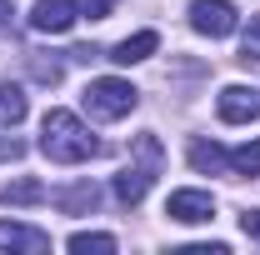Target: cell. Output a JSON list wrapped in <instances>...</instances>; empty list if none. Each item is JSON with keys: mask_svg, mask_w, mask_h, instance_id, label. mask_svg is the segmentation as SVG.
Here are the masks:
<instances>
[{"mask_svg": "<svg viewBox=\"0 0 260 255\" xmlns=\"http://www.w3.org/2000/svg\"><path fill=\"white\" fill-rule=\"evenodd\" d=\"M5 20H10V0H0V25H5Z\"/></svg>", "mask_w": 260, "mask_h": 255, "instance_id": "44dd1931", "label": "cell"}, {"mask_svg": "<svg viewBox=\"0 0 260 255\" xmlns=\"http://www.w3.org/2000/svg\"><path fill=\"white\" fill-rule=\"evenodd\" d=\"M65 245H70L75 255H110L115 250V235H105V230H75Z\"/></svg>", "mask_w": 260, "mask_h": 255, "instance_id": "7c38bea8", "label": "cell"}, {"mask_svg": "<svg viewBox=\"0 0 260 255\" xmlns=\"http://www.w3.org/2000/svg\"><path fill=\"white\" fill-rule=\"evenodd\" d=\"M240 60H255V65H260V15H250V25H245V40H240Z\"/></svg>", "mask_w": 260, "mask_h": 255, "instance_id": "2e32d148", "label": "cell"}, {"mask_svg": "<svg viewBox=\"0 0 260 255\" xmlns=\"http://www.w3.org/2000/svg\"><path fill=\"white\" fill-rule=\"evenodd\" d=\"M165 215L180 225H205V220H215V200H210V190H170Z\"/></svg>", "mask_w": 260, "mask_h": 255, "instance_id": "5b68a950", "label": "cell"}, {"mask_svg": "<svg viewBox=\"0 0 260 255\" xmlns=\"http://www.w3.org/2000/svg\"><path fill=\"white\" fill-rule=\"evenodd\" d=\"M240 230H245L250 240H260V210H245V215H240Z\"/></svg>", "mask_w": 260, "mask_h": 255, "instance_id": "ffe728a7", "label": "cell"}, {"mask_svg": "<svg viewBox=\"0 0 260 255\" xmlns=\"http://www.w3.org/2000/svg\"><path fill=\"white\" fill-rule=\"evenodd\" d=\"M190 25L200 35H210V40H225V35L240 25V15H235L230 0H195L190 5Z\"/></svg>", "mask_w": 260, "mask_h": 255, "instance_id": "277c9868", "label": "cell"}, {"mask_svg": "<svg viewBox=\"0 0 260 255\" xmlns=\"http://www.w3.org/2000/svg\"><path fill=\"white\" fill-rule=\"evenodd\" d=\"M30 70H35V80H45V85L60 80V65H55V60H30Z\"/></svg>", "mask_w": 260, "mask_h": 255, "instance_id": "ac0fdd59", "label": "cell"}, {"mask_svg": "<svg viewBox=\"0 0 260 255\" xmlns=\"http://www.w3.org/2000/svg\"><path fill=\"white\" fill-rule=\"evenodd\" d=\"M75 20H80V5L75 0H35V10H30V25L40 35H65Z\"/></svg>", "mask_w": 260, "mask_h": 255, "instance_id": "52a82bcc", "label": "cell"}, {"mask_svg": "<svg viewBox=\"0 0 260 255\" xmlns=\"http://www.w3.org/2000/svg\"><path fill=\"white\" fill-rule=\"evenodd\" d=\"M20 150H25V145H20L15 135H0V165H10V160H20Z\"/></svg>", "mask_w": 260, "mask_h": 255, "instance_id": "d6986e66", "label": "cell"}, {"mask_svg": "<svg viewBox=\"0 0 260 255\" xmlns=\"http://www.w3.org/2000/svg\"><path fill=\"white\" fill-rule=\"evenodd\" d=\"M230 170H235V175H250V180H255V175H260V140L240 145V150H230Z\"/></svg>", "mask_w": 260, "mask_h": 255, "instance_id": "5bb4252c", "label": "cell"}, {"mask_svg": "<svg viewBox=\"0 0 260 255\" xmlns=\"http://www.w3.org/2000/svg\"><path fill=\"white\" fill-rule=\"evenodd\" d=\"M135 100H140V90H135L130 80H115V75L85 85V110H90L95 120H120V115L135 110Z\"/></svg>", "mask_w": 260, "mask_h": 255, "instance_id": "3957f363", "label": "cell"}, {"mask_svg": "<svg viewBox=\"0 0 260 255\" xmlns=\"http://www.w3.org/2000/svg\"><path fill=\"white\" fill-rule=\"evenodd\" d=\"M135 150H140V165H125V170L115 175V200H120V205H140V200H145V190L155 185L160 160H165L155 135H140V140H135Z\"/></svg>", "mask_w": 260, "mask_h": 255, "instance_id": "7a4b0ae2", "label": "cell"}, {"mask_svg": "<svg viewBox=\"0 0 260 255\" xmlns=\"http://www.w3.org/2000/svg\"><path fill=\"white\" fill-rule=\"evenodd\" d=\"M35 200H45V185H40V180H15V185H5V205H35Z\"/></svg>", "mask_w": 260, "mask_h": 255, "instance_id": "9a60e30c", "label": "cell"}, {"mask_svg": "<svg viewBox=\"0 0 260 255\" xmlns=\"http://www.w3.org/2000/svg\"><path fill=\"white\" fill-rule=\"evenodd\" d=\"M40 155L55 160V165H80V160L100 155V140L80 125V115L45 110V120H40Z\"/></svg>", "mask_w": 260, "mask_h": 255, "instance_id": "6da1fadb", "label": "cell"}, {"mask_svg": "<svg viewBox=\"0 0 260 255\" xmlns=\"http://www.w3.org/2000/svg\"><path fill=\"white\" fill-rule=\"evenodd\" d=\"M215 110H220V120H225V125H250V120H260V90L225 85L220 100H215Z\"/></svg>", "mask_w": 260, "mask_h": 255, "instance_id": "8992f818", "label": "cell"}, {"mask_svg": "<svg viewBox=\"0 0 260 255\" xmlns=\"http://www.w3.org/2000/svg\"><path fill=\"white\" fill-rule=\"evenodd\" d=\"M0 250H25V255H45L50 250V235L35 230V225H15V220H0Z\"/></svg>", "mask_w": 260, "mask_h": 255, "instance_id": "ba28073f", "label": "cell"}, {"mask_svg": "<svg viewBox=\"0 0 260 255\" xmlns=\"http://www.w3.org/2000/svg\"><path fill=\"white\" fill-rule=\"evenodd\" d=\"M155 50H160V35H155V30H140V35H125V40L110 50V60H115V65H140L145 55H155Z\"/></svg>", "mask_w": 260, "mask_h": 255, "instance_id": "9c48e42d", "label": "cell"}, {"mask_svg": "<svg viewBox=\"0 0 260 255\" xmlns=\"http://www.w3.org/2000/svg\"><path fill=\"white\" fill-rule=\"evenodd\" d=\"M190 165L200 175H220V170H230V150H220L215 140H190Z\"/></svg>", "mask_w": 260, "mask_h": 255, "instance_id": "8fae6325", "label": "cell"}, {"mask_svg": "<svg viewBox=\"0 0 260 255\" xmlns=\"http://www.w3.org/2000/svg\"><path fill=\"white\" fill-rule=\"evenodd\" d=\"M50 200L60 205L65 215H85V210H95V205H100V190L90 185V180H80V185H65V190H55Z\"/></svg>", "mask_w": 260, "mask_h": 255, "instance_id": "30bf717a", "label": "cell"}, {"mask_svg": "<svg viewBox=\"0 0 260 255\" xmlns=\"http://www.w3.org/2000/svg\"><path fill=\"white\" fill-rule=\"evenodd\" d=\"M25 120V90L20 85H0V125H20Z\"/></svg>", "mask_w": 260, "mask_h": 255, "instance_id": "4fadbf2b", "label": "cell"}, {"mask_svg": "<svg viewBox=\"0 0 260 255\" xmlns=\"http://www.w3.org/2000/svg\"><path fill=\"white\" fill-rule=\"evenodd\" d=\"M115 10V0H80V15H90V20H105Z\"/></svg>", "mask_w": 260, "mask_h": 255, "instance_id": "e0dca14e", "label": "cell"}]
</instances>
